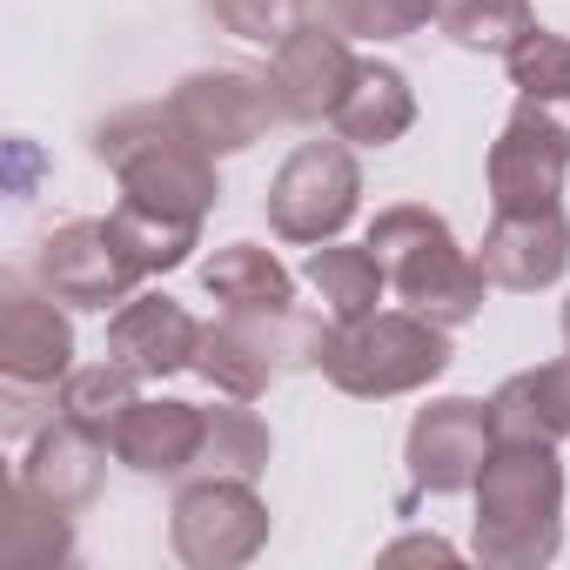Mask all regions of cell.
I'll return each instance as SVG.
<instances>
[{"instance_id":"603a6c76","label":"cell","mask_w":570,"mask_h":570,"mask_svg":"<svg viewBox=\"0 0 570 570\" xmlns=\"http://www.w3.org/2000/svg\"><path fill=\"white\" fill-rule=\"evenodd\" d=\"M108 228H115L121 255H128L141 275H168V268H181V262L195 255V242H202V222H195V215L148 208V202H135V195H121V208L108 215Z\"/></svg>"},{"instance_id":"484cf974","label":"cell","mask_w":570,"mask_h":570,"mask_svg":"<svg viewBox=\"0 0 570 570\" xmlns=\"http://www.w3.org/2000/svg\"><path fill=\"white\" fill-rule=\"evenodd\" d=\"M202 470H208V476H248V483L268 470V423H262L242 396H228L222 410H208Z\"/></svg>"},{"instance_id":"ac0fdd59","label":"cell","mask_w":570,"mask_h":570,"mask_svg":"<svg viewBox=\"0 0 570 570\" xmlns=\"http://www.w3.org/2000/svg\"><path fill=\"white\" fill-rule=\"evenodd\" d=\"M490 436L497 443H563L570 436V356L510 376L490 396Z\"/></svg>"},{"instance_id":"f546056e","label":"cell","mask_w":570,"mask_h":570,"mask_svg":"<svg viewBox=\"0 0 570 570\" xmlns=\"http://www.w3.org/2000/svg\"><path fill=\"white\" fill-rule=\"evenodd\" d=\"M403 557H443V563H450L456 550H450L443 537H403V543H390V550H383V563H403Z\"/></svg>"},{"instance_id":"e0dca14e","label":"cell","mask_w":570,"mask_h":570,"mask_svg":"<svg viewBox=\"0 0 570 570\" xmlns=\"http://www.w3.org/2000/svg\"><path fill=\"white\" fill-rule=\"evenodd\" d=\"M101 456H108V436H95V430L55 416V423L28 443V456H21L14 476H21L35 497H48V503L81 510V503L101 490Z\"/></svg>"},{"instance_id":"d4e9b609","label":"cell","mask_w":570,"mask_h":570,"mask_svg":"<svg viewBox=\"0 0 570 570\" xmlns=\"http://www.w3.org/2000/svg\"><path fill=\"white\" fill-rule=\"evenodd\" d=\"M463 55H510L537 14H530V0H436V14H430Z\"/></svg>"},{"instance_id":"30bf717a","label":"cell","mask_w":570,"mask_h":570,"mask_svg":"<svg viewBox=\"0 0 570 570\" xmlns=\"http://www.w3.org/2000/svg\"><path fill=\"white\" fill-rule=\"evenodd\" d=\"M570 175V128L543 101H517L490 141V208H550Z\"/></svg>"},{"instance_id":"ffe728a7","label":"cell","mask_w":570,"mask_h":570,"mask_svg":"<svg viewBox=\"0 0 570 570\" xmlns=\"http://www.w3.org/2000/svg\"><path fill=\"white\" fill-rule=\"evenodd\" d=\"M303 282L323 296V316L330 323H363L383 309V289H390V275L376 262V248H350V242H316L309 262H303Z\"/></svg>"},{"instance_id":"4316f807","label":"cell","mask_w":570,"mask_h":570,"mask_svg":"<svg viewBox=\"0 0 570 570\" xmlns=\"http://www.w3.org/2000/svg\"><path fill=\"white\" fill-rule=\"evenodd\" d=\"M503 68H510V88H517L523 101H543V108L570 101V41H563V35L530 28V35L503 55Z\"/></svg>"},{"instance_id":"ba28073f","label":"cell","mask_w":570,"mask_h":570,"mask_svg":"<svg viewBox=\"0 0 570 570\" xmlns=\"http://www.w3.org/2000/svg\"><path fill=\"white\" fill-rule=\"evenodd\" d=\"M168 115L188 128L195 148H208V155H242V148H255V141L275 128L282 101H275L268 75H248V68H202V75H181V81H175Z\"/></svg>"},{"instance_id":"9c48e42d","label":"cell","mask_w":570,"mask_h":570,"mask_svg":"<svg viewBox=\"0 0 570 570\" xmlns=\"http://www.w3.org/2000/svg\"><path fill=\"white\" fill-rule=\"evenodd\" d=\"M35 282L55 303H68V309H121L141 289V268L121 255L108 222H68V228H55L41 242Z\"/></svg>"},{"instance_id":"4dcf8cb0","label":"cell","mask_w":570,"mask_h":570,"mask_svg":"<svg viewBox=\"0 0 570 570\" xmlns=\"http://www.w3.org/2000/svg\"><path fill=\"white\" fill-rule=\"evenodd\" d=\"M563 343H570V296H563Z\"/></svg>"},{"instance_id":"4fadbf2b","label":"cell","mask_w":570,"mask_h":570,"mask_svg":"<svg viewBox=\"0 0 570 570\" xmlns=\"http://www.w3.org/2000/svg\"><path fill=\"white\" fill-rule=\"evenodd\" d=\"M356 55H350V35L330 21H303L289 41H282L275 55H268V88H275V101H282V115L289 121H330L336 115V101L350 95V81H356Z\"/></svg>"},{"instance_id":"9a60e30c","label":"cell","mask_w":570,"mask_h":570,"mask_svg":"<svg viewBox=\"0 0 570 570\" xmlns=\"http://www.w3.org/2000/svg\"><path fill=\"white\" fill-rule=\"evenodd\" d=\"M195 350H202V323L175 296H128L108 323V356L128 363L135 376L195 370Z\"/></svg>"},{"instance_id":"2e32d148","label":"cell","mask_w":570,"mask_h":570,"mask_svg":"<svg viewBox=\"0 0 570 570\" xmlns=\"http://www.w3.org/2000/svg\"><path fill=\"white\" fill-rule=\"evenodd\" d=\"M202 436H208V410L175 403V396H161V403L141 396V403L108 430V450H115L128 470H141V476H181V470L202 463Z\"/></svg>"},{"instance_id":"83f0119b","label":"cell","mask_w":570,"mask_h":570,"mask_svg":"<svg viewBox=\"0 0 570 570\" xmlns=\"http://www.w3.org/2000/svg\"><path fill=\"white\" fill-rule=\"evenodd\" d=\"M436 14V0H330V21L350 41H403Z\"/></svg>"},{"instance_id":"d6986e66","label":"cell","mask_w":570,"mask_h":570,"mask_svg":"<svg viewBox=\"0 0 570 570\" xmlns=\"http://www.w3.org/2000/svg\"><path fill=\"white\" fill-rule=\"evenodd\" d=\"M330 121H336V135H343L350 148H390V141H403V135L416 128V95H410L403 68L363 61Z\"/></svg>"},{"instance_id":"7c38bea8","label":"cell","mask_w":570,"mask_h":570,"mask_svg":"<svg viewBox=\"0 0 570 570\" xmlns=\"http://www.w3.org/2000/svg\"><path fill=\"white\" fill-rule=\"evenodd\" d=\"M75 370V330L55 309V296L41 282L8 275L0 282V376L28 383V390H55Z\"/></svg>"},{"instance_id":"7402d4cb","label":"cell","mask_w":570,"mask_h":570,"mask_svg":"<svg viewBox=\"0 0 570 570\" xmlns=\"http://www.w3.org/2000/svg\"><path fill=\"white\" fill-rule=\"evenodd\" d=\"M75 557V523L61 503L35 497L21 476L8 490V517H0V563L14 570H48V563H68Z\"/></svg>"},{"instance_id":"44dd1931","label":"cell","mask_w":570,"mask_h":570,"mask_svg":"<svg viewBox=\"0 0 570 570\" xmlns=\"http://www.w3.org/2000/svg\"><path fill=\"white\" fill-rule=\"evenodd\" d=\"M202 289L222 309H289L296 303V275L255 242H228V248H215L202 262Z\"/></svg>"},{"instance_id":"52a82bcc","label":"cell","mask_w":570,"mask_h":570,"mask_svg":"<svg viewBox=\"0 0 570 570\" xmlns=\"http://www.w3.org/2000/svg\"><path fill=\"white\" fill-rule=\"evenodd\" d=\"M168 517V543L188 570H235L268 543V503L248 476H195Z\"/></svg>"},{"instance_id":"3957f363","label":"cell","mask_w":570,"mask_h":570,"mask_svg":"<svg viewBox=\"0 0 570 570\" xmlns=\"http://www.w3.org/2000/svg\"><path fill=\"white\" fill-rule=\"evenodd\" d=\"M95 155L115 168L121 195L148 202V208H175V215H208L222 181H215V155L188 141V128L161 108H121L95 128Z\"/></svg>"},{"instance_id":"5bb4252c","label":"cell","mask_w":570,"mask_h":570,"mask_svg":"<svg viewBox=\"0 0 570 570\" xmlns=\"http://www.w3.org/2000/svg\"><path fill=\"white\" fill-rule=\"evenodd\" d=\"M476 268L497 282V289H550V282L570 268V215L563 202L550 208H497L483 248H476Z\"/></svg>"},{"instance_id":"8fae6325","label":"cell","mask_w":570,"mask_h":570,"mask_svg":"<svg viewBox=\"0 0 570 570\" xmlns=\"http://www.w3.org/2000/svg\"><path fill=\"white\" fill-rule=\"evenodd\" d=\"M490 443H497V436H490V403H476V396H443V403L416 410L403 456H410L416 490L456 497V490H476V470H483Z\"/></svg>"},{"instance_id":"f1b7e54d","label":"cell","mask_w":570,"mask_h":570,"mask_svg":"<svg viewBox=\"0 0 570 570\" xmlns=\"http://www.w3.org/2000/svg\"><path fill=\"white\" fill-rule=\"evenodd\" d=\"M208 14L242 35V41H262V48H282L303 21H309V0H208Z\"/></svg>"},{"instance_id":"7a4b0ae2","label":"cell","mask_w":570,"mask_h":570,"mask_svg":"<svg viewBox=\"0 0 570 570\" xmlns=\"http://www.w3.org/2000/svg\"><path fill=\"white\" fill-rule=\"evenodd\" d=\"M390 275V289L403 296V309H423L430 323L443 330H463L483 316V289H490V275L476 268V255L456 248L450 222L423 202H396L370 222L363 235Z\"/></svg>"},{"instance_id":"8992f818","label":"cell","mask_w":570,"mask_h":570,"mask_svg":"<svg viewBox=\"0 0 570 570\" xmlns=\"http://www.w3.org/2000/svg\"><path fill=\"white\" fill-rule=\"evenodd\" d=\"M363 195V168L350 155V141H303L289 161H282L275 188H268V228L282 242H336L356 215Z\"/></svg>"},{"instance_id":"277c9868","label":"cell","mask_w":570,"mask_h":570,"mask_svg":"<svg viewBox=\"0 0 570 570\" xmlns=\"http://www.w3.org/2000/svg\"><path fill=\"white\" fill-rule=\"evenodd\" d=\"M450 356H456L450 350V330L430 323L423 309H376L363 323H330L316 370L343 396L383 403V396H410V390L436 383L450 370Z\"/></svg>"},{"instance_id":"6da1fadb","label":"cell","mask_w":570,"mask_h":570,"mask_svg":"<svg viewBox=\"0 0 570 570\" xmlns=\"http://www.w3.org/2000/svg\"><path fill=\"white\" fill-rule=\"evenodd\" d=\"M563 543V470L557 443H490L476 470L470 550L497 570H537Z\"/></svg>"},{"instance_id":"5b68a950","label":"cell","mask_w":570,"mask_h":570,"mask_svg":"<svg viewBox=\"0 0 570 570\" xmlns=\"http://www.w3.org/2000/svg\"><path fill=\"white\" fill-rule=\"evenodd\" d=\"M330 323H316L309 309H222V323H202V350H195V376L222 396L255 403L268 383H282L289 370L323 356Z\"/></svg>"},{"instance_id":"cb8c5ba5","label":"cell","mask_w":570,"mask_h":570,"mask_svg":"<svg viewBox=\"0 0 570 570\" xmlns=\"http://www.w3.org/2000/svg\"><path fill=\"white\" fill-rule=\"evenodd\" d=\"M135 370L128 363H88V370H68L61 376V390H55V416H68V423H81V430H95V436H108L141 396H135Z\"/></svg>"}]
</instances>
